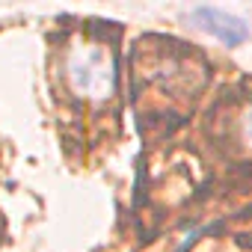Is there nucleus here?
I'll return each instance as SVG.
<instances>
[{"instance_id":"1","label":"nucleus","mask_w":252,"mask_h":252,"mask_svg":"<svg viewBox=\"0 0 252 252\" xmlns=\"http://www.w3.org/2000/svg\"><path fill=\"white\" fill-rule=\"evenodd\" d=\"M65 74L68 86L86 101H107L116 92V65L101 45H74Z\"/></svg>"},{"instance_id":"2","label":"nucleus","mask_w":252,"mask_h":252,"mask_svg":"<svg viewBox=\"0 0 252 252\" xmlns=\"http://www.w3.org/2000/svg\"><path fill=\"white\" fill-rule=\"evenodd\" d=\"M190 21H193L199 30H205V33H211L214 39H220L222 45H228V48L243 45V42H246V36H249L246 21H243V18H237V15H231V12H225V9L199 6V9H193V12H190Z\"/></svg>"}]
</instances>
